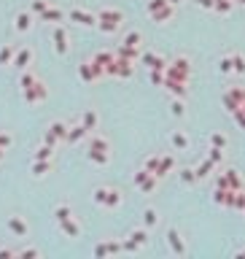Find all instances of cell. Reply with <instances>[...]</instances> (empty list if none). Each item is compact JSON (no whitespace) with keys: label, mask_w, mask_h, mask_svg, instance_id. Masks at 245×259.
<instances>
[{"label":"cell","mask_w":245,"mask_h":259,"mask_svg":"<svg viewBox=\"0 0 245 259\" xmlns=\"http://www.w3.org/2000/svg\"><path fill=\"white\" fill-rule=\"evenodd\" d=\"M243 105H245V86H243Z\"/></svg>","instance_id":"91938a15"},{"label":"cell","mask_w":245,"mask_h":259,"mask_svg":"<svg viewBox=\"0 0 245 259\" xmlns=\"http://www.w3.org/2000/svg\"><path fill=\"white\" fill-rule=\"evenodd\" d=\"M167 3H173V5H181V3H183V0H167Z\"/></svg>","instance_id":"6f0895ef"},{"label":"cell","mask_w":245,"mask_h":259,"mask_svg":"<svg viewBox=\"0 0 245 259\" xmlns=\"http://www.w3.org/2000/svg\"><path fill=\"white\" fill-rule=\"evenodd\" d=\"M73 216V208L68 203H62V205H54V222L59 224V222H65V219H70Z\"/></svg>","instance_id":"74e56055"},{"label":"cell","mask_w":245,"mask_h":259,"mask_svg":"<svg viewBox=\"0 0 245 259\" xmlns=\"http://www.w3.org/2000/svg\"><path fill=\"white\" fill-rule=\"evenodd\" d=\"M173 170H175V157H173V154H164V157L159 154V165H156V173H154V176L162 181V178L170 176Z\"/></svg>","instance_id":"d6986e66"},{"label":"cell","mask_w":245,"mask_h":259,"mask_svg":"<svg viewBox=\"0 0 245 259\" xmlns=\"http://www.w3.org/2000/svg\"><path fill=\"white\" fill-rule=\"evenodd\" d=\"M92 200H95V205H100V208L114 211L124 203V195H122V189H116V187H97L92 192Z\"/></svg>","instance_id":"3957f363"},{"label":"cell","mask_w":245,"mask_h":259,"mask_svg":"<svg viewBox=\"0 0 245 259\" xmlns=\"http://www.w3.org/2000/svg\"><path fill=\"white\" fill-rule=\"evenodd\" d=\"M232 119H235L237 127H243V130H245V105H240L237 111H232Z\"/></svg>","instance_id":"bcb514c9"},{"label":"cell","mask_w":245,"mask_h":259,"mask_svg":"<svg viewBox=\"0 0 245 259\" xmlns=\"http://www.w3.org/2000/svg\"><path fill=\"white\" fill-rule=\"evenodd\" d=\"M208 159L216 165V168H221V165H224V159H227V157H224V149H216V146H208Z\"/></svg>","instance_id":"f35d334b"},{"label":"cell","mask_w":245,"mask_h":259,"mask_svg":"<svg viewBox=\"0 0 245 259\" xmlns=\"http://www.w3.org/2000/svg\"><path fill=\"white\" fill-rule=\"evenodd\" d=\"M197 8H205V11H213V0H191Z\"/></svg>","instance_id":"11a10c76"},{"label":"cell","mask_w":245,"mask_h":259,"mask_svg":"<svg viewBox=\"0 0 245 259\" xmlns=\"http://www.w3.org/2000/svg\"><path fill=\"white\" fill-rule=\"evenodd\" d=\"M51 168H54V159H32V176L35 178L49 176Z\"/></svg>","instance_id":"83f0119b"},{"label":"cell","mask_w":245,"mask_h":259,"mask_svg":"<svg viewBox=\"0 0 245 259\" xmlns=\"http://www.w3.org/2000/svg\"><path fill=\"white\" fill-rule=\"evenodd\" d=\"M208 143H210V146H216V149H227V146H229V138L224 135V132H210Z\"/></svg>","instance_id":"ab89813d"},{"label":"cell","mask_w":245,"mask_h":259,"mask_svg":"<svg viewBox=\"0 0 245 259\" xmlns=\"http://www.w3.org/2000/svg\"><path fill=\"white\" fill-rule=\"evenodd\" d=\"M87 157L95 165H108L111 162V143L103 132H89V146H87Z\"/></svg>","instance_id":"7a4b0ae2"},{"label":"cell","mask_w":245,"mask_h":259,"mask_svg":"<svg viewBox=\"0 0 245 259\" xmlns=\"http://www.w3.org/2000/svg\"><path fill=\"white\" fill-rule=\"evenodd\" d=\"M65 135H68V124L65 122H51L49 127H46V135H43V143H49V146H57L59 141H65Z\"/></svg>","instance_id":"7c38bea8"},{"label":"cell","mask_w":245,"mask_h":259,"mask_svg":"<svg viewBox=\"0 0 245 259\" xmlns=\"http://www.w3.org/2000/svg\"><path fill=\"white\" fill-rule=\"evenodd\" d=\"M162 5H167V0H148V3H145V11H148V16L154 14V11H159Z\"/></svg>","instance_id":"816d5d0a"},{"label":"cell","mask_w":245,"mask_h":259,"mask_svg":"<svg viewBox=\"0 0 245 259\" xmlns=\"http://www.w3.org/2000/svg\"><path fill=\"white\" fill-rule=\"evenodd\" d=\"M218 73H224V76L232 73V54H224L221 59H218Z\"/></svg>","instance_id":"f6af8a7d"},{"label":"cell","mask_w":245,"mask_h":259,"mask_svg":"<svg viewBox=\"0 0 245 259\" xmlns=\"http://www.w3.org/2000/svg\"><path fill=\"white\" fill-rule=\"evenodd\" d=\"M173 19H175V5L173 3L162 5L159 11L151 14V22H156V24H167V22H173Z\"/></svg>","instance_id":"44dd1931"},{"label":"cell","mask_w":245,"mask_h":259,"mask_svg":"<svg viewBox=\"0 0 245 259\" xmlns=\"http://www.w3.org/2000/svg\"><path fill=\"white\" fill-rule=\"evenodd\" d=\"M221 103H224V108H227L229 114L237 111L243 105V86H229V89L221 95Z\"/></svg>","instance_id":"4fadbf2b"},{"label":"cell","mask_w":245,"mask_h":259,"mask_svg":"<svg viewBox=\"0 0 245 259\" xmlns=\"http://www.w3.org/2000/svg\"><path fill=\"white\" fill-rule=\"evenodd\" d=\"M11 59H14V46H11V43H5L3 49H0V65H8Z\"/></svg>","instance_id":"ee69618b"},{"label":"cell","mask_w":245,"mask_h":259,"mask_svg":"<svg viewBox=\"0 0 245 259\" xmlns=\"http://www.w3.org/2000/svg\"><path fill=\"white\" fill-rule=\"evenodd\" d=\"M148 81L154 86H162L164 84V70H148Z\"/></svg>","instance_id":"7dc6e473"},{"label":"cell","mask_w":245,"mask_h":259,"mask_svg":"<svg viewBox=\"0 0 245 259\" xmlns=\"http://www.w3.org/2000/svg\"><path fill=\"white\" fill-rule=\"evenodd\" d=\"M162 89H167L173 97H186V95H189V84H186V81H178V78H167V76H164Z\"/></svg>","instance_id":"9a60e30c"},{"label":"cell","mask_w":245,"mask_h":259,"mask_svg":"<svg viewBox=\"0 0 245 259\" xmlns=\"http://www.w3.org/2000/svg\"><path fill=\"white\" fill-rule=\"evenodd\" d=\"M78 76H81V81H84V84L97 81V76H95V70H92V62H89V59H84V62L78 65Z\"/></svg>","instance_id":"836d02e7"},{"label":"cell","mask_w":245,"mask_h":259,"mask_svg":"<svg viewBox=\"0 0 245 259\" xmlns=\"http://www.w3.org/2000/svg\"><path fill=\"white\" fill-rule=\"evenodd\" d=\"M145 246H148V230H145V227H135V230H132L129 235L122 241V249L129 251V254H135V251L145 249Z\"/></svg>","instance_id":"5b68a950"},{"label":"cell","mask_w":245,"mask_h":259,"mask_svg":"<svg viewBox=\"0 0 245 259\" xmlns=\"http://www.w3.org/2000/svg\"><path fill=\"white\" fill-rule=\"evenodd\" d=\"M245 208V189L235 192V203H232V211H243Z\"/></svg>","instance_id":"c3c4849f"},{"label":"cell","mask_w":245,"mask_h":259,"mask_svg":"<svg viewBox=\"0 0 245 259\" xmlns=\"http://www.w3.org/2000/svg\"><path fill=\"white\" fill-rule=\"evenodd\" d=\"M140 65H145L148 70H164L167 68V59L162 54H156V51H140V59H137Z\"/></svg>","instance_id":"5bb4252c"},{"label":"cell","mask_w":245,"mask_h":259,"mask_svg":"<svg viewBox=\"0 0 245 259\" xmlns=\"http://www.w3.org/2000/svg\"><path fill=\"white\" fill-rule=\"evenodd\" d=\"M124 46H132V49H143V32L140 30H127L122 38Z\"/></svg>","instance_id":"f1b7e54d"},{"label":"cell","mask_w":245,"mask_h":259,"mask_svg":"<svg viewBox=\"0 0 245 259\" xmlns=\"http://www.w3.org/2000/svg\"><path fill=\"white\" fill-rule=\"evenodd\" d=\"M170 114L175 119L186 116V97H173V100H170Z\"/></svg>","instance_id":"d6a6232c"},{"label":"cell","mask_w":245,"mask_h":259,"mask_svg":"<svg viewBox=\"0 0 245 259\" xmlns=\"http://www.w3.org/2000/svg\"><path fill=\"white\" fill-rule=\"evenodd\" d=\"M216 187L218 189H235V192H240L243 189V176L235 168H227V170H221L216 176Z\"/></svg>","instance_id":"8992f818"},{"label":"cell","mask_w":245,"mask_h":259,"mask_svg":"<svg viewBox=\"0 0 245 259\" xmlns=\"http://www.w3.org/2000/svg\"><path fill=\"white\" fill-rule=\"evenodd\" d=\"M54 151H57V146H49V143H43L41 149L32 154V159H54Z\"/></svg>","instance_id":"b9f144b4"},{"label":"cell","mask_w":245,"mask_h":259,"mask_svg":"<svg viewBox=\"0 0 245 259\" xmlns=\"http://www.w3.org/2000/svg\"><path fill=\"white\" fill-rule=\"evenodd\" d=\"M14 30H16V32L32 30V11H19L16 19H14Z\"/></svg>","instance_id":"484cf974"},{"label":"cell","mask_w":245,"mask_h":259,"mask_svg":"<svg viewBox=\"0 0 245 259\" xmlns=\"http://www.w3.org/2000/svg\"><path fill=\"white\" fill-rule=\"evenodd\" d=\"M178 178H181L183 187H194V184H197V173H194V168H181V170H178Z\"/></svg>","instance_id":"8d00e7d4"},{"label":"cell","mask_w":245,"mask_h":259,"mask_svg":"<svg viewBox=\"0 0 245 259\" xmlns=\"http://www.w3.org/2000/svg\"><path fill=\"white\" fill-rule=\"evenodd\" d=\"M116 59V51H111V49H100V51H95V57H92V62H97V65H103V68H108L111 62Z\"/></svg>","instance_id":"4dcf8cb0"},{"label":"cell","mask_w":245,"mask_h":259,"mask_svg":"<svg viewBox=\"0 0 245 259\" xmlns=\"http://www.w3.org/2000/svg\"><path fill=\"white\" fill-rule=\"evenodd\" d=\"M235 5H245V0H235Z\"/></svg>","instance_id":"680465c9"},{"label":"cell","mask_w":245,"mask_h":259,"mask_svg":"<svg viewBox=\"0 0 245 259\" xmlns=\"http://www.w3.org/2000/svg\"><path fill=\"white\" fill-rule=\"evenodd\" d=\"M51 43H54V54H59V57L68 54L70 43H68V30H65L62 22L54 24V30H51Z\"/></svg>","instance_id":"9c48e42d"},{"label":"cell","mask_w":245,"mask_h":259,"mask_svg":"<svg viewBox=\"0 0 245 259\" xmlns=\"http://www.w3.org/2000/svg\"><path fill=\"white\" fill-rule=\"evenodd\" d=\"M235 257H245V246H243V249H237V251H235Z\"/></svg>","instance_id":"9f6ffc18"},{"label":"cell","mask_w":245,"mask_h":259,"mask_svg":"<svg viewBox=\"0 0 245 259\" xmlns=\"http://www.w3.org/2000/svg\"><path fill=\"white\" fill-rule=\"evenodd\" d=\"M8 230L14 232L16 238H27L30 235V227H27V222H24L22 216H11L8 219Z\"/></svg>","instance_id":"d4e9b609"},{"label":"cell","mask_w":245,"mask_h":259,"mask_svg":"<svg viewBox=\"0 0 245 259\" xmlns=\"http://www.w3.org/2000/svg\"><path fill=\"white\" fill-rule=\"evenodd\" d=\"M167 78H178V81H186L191 78V59L186 54H175L173 59H167V68H164Z\"/></svg>","instance_id":"277c9868"},{"label":"cell","mask_w":245,"mask_h":259,"mask_svg":"<svg viewBox=\"0 0 245 259\" xmlns=\"http://www.w3.org/2000/svg\"><path fill=\"white\" fill-rule=\"evenodd\" d=\"M170 146H173L175 151H189L191 138H189L183 130H173V132H170Z\"/></svg>","instance_id":"ffe728a7"},{"label":"cell","mask_w":245,"mask_h":259,"mask_svg":"<svg viewBox=\"0 0 245 259\" xmlns=\"http://www.w3.org/2000/svg\"><path fill=\"white\" fill-rule=\"evenodd\" d=\"M213 170H216V165L210 162L208 157H205L202 162L194 168V173H197V181H205V178H210V176H213Z\"/></svg>","instance_id":"f546056e"},{"label":"cell","mask_w":245,"mask_h":259,"mask_svg":"<svg viewBox=\"0 0 245 259\" xmlns=\"http://www.w3.org/2000/svg\"><path fill=\"white\" fill-rule=\"evenodd\" d=\"M135 65H137V62H132V59L116 57L114 62L105 68V76H114V78H132V73H135Z\"/></svg>","instance_id":"52a82bcc"},{"label":"cell","mask_w":245,"mask_h":259,"mask_svg":"<svg viewBox=\"0 0 245 259\" xmlns=\"http://www.w3.org/2000/svg\"><path fill=\"white\" fill-rule=\"evenodd\" d=\"M30 62H32V49H30V46H22L19 51H14V59H11V65H14L16 70L30 68Z\"/></svg>","instance_id":"e0dca14e"},{"label":"cell","mask_w":245,"mask_h":259,"mask_svg":"<svg viewBox=\"0 0 245 259\" xmlns=\"http://www.w3.org/2000/svg\"><path fill=\"white\" fill-rule=\"evenodd\" d=\"M156 165H159V154H151V157H145L143 168L148 170V173H156Z\"/></svg>","instance_id":"f907efd6"},{"label":"cell","mask_w":245,"mask_h":259,"mask_svg":"<svg viewBox=\"0 0 245 259\" xmlns=\"http://www.w3.org/2000/svg\"><path fill=\"white\" fill-rule=\"evenodd\" d=\"M35 70H32V65H30V68H24L22 70V76H19V84H22V89H27V86L32 84V81H35Z\"/></svg>","instance_id":"7bdbcfd3"},{"label":"cell","mask_w":245,"mask_h":259,"mask_svg":"<svg viewBox=\"0 0 245 259\" xmlns=\"http://www.w3.org/2000/svg\"><path fill=\"white\" fill-rule=\"evenodd\" d=\"M122 241H103L95 246V257H111V254H122Z\"/></svg>","instance_id":"ac0fdd59"},{"label":"cell","mask_w":245,"mask_h":259,"mask_svg":"<svg viewBox=\"0 0 245 259\" xmlns=\"http://www.w3.org/2000/svg\"><path fill=\"white\" fill-rule=\"evenodd\" d=\"M97 30L103 32V35H114L124 27V11L122 8H111V5H103L100 11H97Z\"/></svg>","instance_id":"6da1fadb"},{"label":"cell","mask_w":245,"mask_h":259,"mask_svg":"<svg viewBox=\"0 0 245 259\" xmlns=\"http://www.w3.org/2000/svg\"><path fill=\"white\" fill-rule=\"evenodd\" d=\"M140 51H143V49H132V46H124V43H119V49H116V57H122V59H132V62H137V59H140Z\"/></svg>","instance_id":"1f68e13d"},{"label":"cell","mask_w":245,"mask_h":259,"mask_svg":"<svg viewBox=\"0 0 245 259\" xmlns=\"http://www.w3.org/2000/svg\"><path fill=\"white\" fill-rule=\"evenodd\" d=\"M243 216H245V208H243Z\"/></svg>","instance_id":"94428289"},{"label":"cell","mask_w":245,"mask_h":259,"mask_svg":"<svg viewBox=\"0 0 245 259\" xmlns=\"http://www.w3.org/2000/svg\"><path fill=\"white\" fill-rule=\"evenodd\" d=\"M24 92V100H27L30 105H41V103H46V97H49V89H46V84L43 81H32L27 89H22Z\"/></svg>","instance_id":"ba28073f"},{"label":"cell","mask_w":245,"mask_h":259,"mask_svg":"<svg viewBox=\"0 0 245 259\" xmlns=\"http://www.w3.org/2000/svg\"><path fill=\"white\" fill-rule=\"evenodd\" d=\"M59 230H62L65 238H78L81 235V222H78L76 216H70V219H65V222H59Z\"/></svg>","instance_id":"7402d4cb"},{"label":"cell","mask_w":245,"mask_h":259,"mask_svg":"<svg viewBox=\"0 0 245 259\" xmlns=\"http://www.w3.org/2000/svg\"><path fill=\"white\" fill-rule=\"evenodd\" d=\"M65 16H68V11L65 8H59V5H46V11L41 14V22H49V24H59V22H65Z\"/></svg>","instance_id":"2e32d148"},{"label":"cell","mask_w":245,"mask_h":259,"mask_svg":"<svg viewBox=\"0 0 245 259\" xmlns=\"http://www.w3.org/2000/svg\"><path fill=\"white\" fill-rule=\"evenodd\" d=\"M213 203L221 205V208H229V211H232V203H235V189H218V187H216Z\"/></svg>","instance_id":"603a6c76"},{"label":"cell","mask_w":245,"mask_h":259,"mask_svg":"<svg viewBox=\"0 0 245 259\" xmlns=\"http://www.w3.org/2000/svg\"><path fill=\"white\" fill-rule=\"evenodd\" d=\"M78 122H81L89 132H95L97 127H100V116H97V111H95V108H87V111L81 114V119H78Z\"/></svg>","instance_id":"4316f807"},{"label":"cell","mask_w":245,"mask_h":259,"mask_svg":"<svg viewBox=\"0 0 245 259\" xmlns=\"http://www.w3.org/2000/svg\"><path fill=\"white\" fill-rule=\"evenodd\" d=\"M68 19H70V22H76V24H81V27H95V24H97V14H95V11L78 8V5L68 11Z\"/></svg>","instance_id":"8fae6325"},{"label":"cell","mask_w":245,"mask_h":259,"mask_svg":"<svg viewBox=\"0 0 245 259\" xmlns=\"http://www.w3.org/2000/svg\"><path fill=\"white\" fill-rule=\"evenodd\" d=\"M164 238H167V246H170V251H173L175 257H186L189 254V246H186V241H183V235L178 232V227H170Z\"/></svg>","instance_id":"30bf717a"},{"label":"cell","mask_w":245,"mask_h":259,"mask_svg":"<svg viewBox=\"0 0 245 259\" xmlns=\"http://www.w3.org/2000/svg\"><path fill=\"white\" fill-rule=\"evenodd\" d=\"M232 73L245 76V54L243 51H232Z\"/></svg>","instance_id":"d590c367"},{"label":"cell","mask_w":245,"mask_h":259,"mask_svg":"<svg viewBox=\"0 0 245 259\" xmlns=\"http://www.w3.org/2000/svg\"><path fill=\"white\" fill-rule=\"evenodd\" d=\"M84 138H89V130L84 127L81 122H78V124H73V127H68V135H65V141H68V143H81Z\"/></svg>","instance_id":"cb8c5ba5"},{"label":"cell","mask_w":245,"mask_h":259,"mask_svg":"<svg viewBox=\"0 0 245 259\" xmlns=\"http://www.w3.org/2000/svg\"><path fill=\"white\" fill-rule=\"evenodd\" d=\"M156 224H159V211L148 205V208L143 211V227H145V230H154Z\"/></svg>","instance_id":"e575fe53"},{"label":"cell","mask_w":245,"mask_h":259,"mask_svg":"<svg viewBox=\"0 0 245 259\" xmlns=\"http://www.w3.org/2000/svg\"><path fill=\"white\" fill-rule=\"evenodd\" d=\"M19 257H41V251L35 249V246H27V249H22V251H16Z\"/></svg>","instance_id":"db71d44e"},{"label":"cell","mask_w":245,"mask_h":259,"mask_svg":"<svg viewBox=\"0 0 245 259\" xmlns=\"http://www.w3.org/2000/svg\"><path fill=\"white\" fill-rule=\"evenodd\" d=\"M148 176H151V173L145 170V168H140V170L135 173V176H132V184H135V187H140V184H143V181H145V178H148Z\"/></svg>","instance_id":"f5cc1de1"},{"label":"cell","mask_w":245,"mask_h":259,"mask_svg":"<svg viewBox=\"0 0 245 259\" xmlns=\"http://www.w3.org/2000/svg\"><path fill=\"white\" fill-rule=\"evenodd\" d=\"M49 3H51V0H32V8H30V11H32V16H35V14L41 16L43 11H46V5H49Z\"/></svg>","instance_id":"681fc988"},{"label":"cell","mask_w":245,"mask_h":259,"mask_svg":"<svg viewBox=\"0 0 245 259\" xmlns=\"http://www.w3.org/2000/svg\"><path fill=\"white\" fill-rule=\"evenodd\" d=\"M156 187H159V178L154 176V173H151V176L145 178V181H143V184H140V187H137V189H140L143 195H151V192H156Z\"/></svg>","instance_id":"60d3db41"}]
</instances>
